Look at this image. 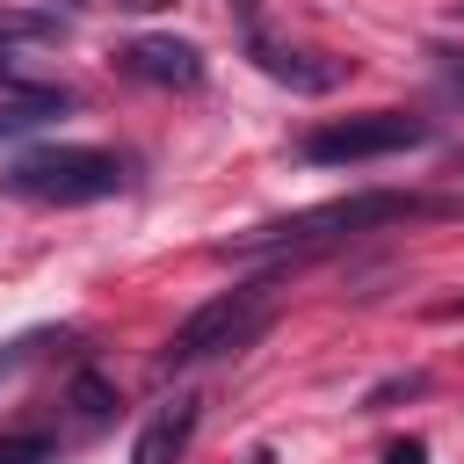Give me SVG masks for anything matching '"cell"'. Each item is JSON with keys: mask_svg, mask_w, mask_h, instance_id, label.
<instances>
[{"mask_svg": "<svg viewBox=\"0 0 464 464\" xmlns=\"http://www.w3.org/2000/svg\"><path fill=\"white\" fill-rule=\"evenodd\" d=\"M116 65L130 72V80H145V87H203V51L188 44V36H130L123 51H116Z\"/></svg>", "mask_w": 464, "mask_h": 464, "instance_id": "obj_5", "label": "cell"}, {"mask_svg": "<svg viewBox=\"0 0 464 464\" xmlns=\"http://www.w3.org/2000/svg\"><path fill=\"white\" fill-rule=\"evenodd\" d=\"M123 14H160V7H174V0H116Z\"/></svg>", "mask_w": 464, "mask_h": 464, "instance_id": "obj_15", "label": "cell"}, {"mask_svg": "<svg viewBox=\"0 0 464 464\" xmlns=\"http://www.w3.org/2000/svg\"><path fill=\"white\" fill-rule=\"evenodd\" d=\"M246 51H254V65H261L268 80H283V87H297V94H326V87H341V80H348V65H341V58H319V51L268 44L261 29H246Z\"/></svg>", "mask_w": 464, "mask_h": 464, "instance_id": "obj_7", "label": "cell"}, {"mask_svg": "<svg viewBox=\"0 0 464 464\" xmlns=\"http://www.w3.org/2000/svg\"><path fill=\"white\" fill-rule=\"evenodd\" d=\"M0 181H7V196H22V203H58V210H72V203L116 196V188H123V160L102 152V145H36V152L7 160Z\"/></svg>", "mask_w": 464, "mask_h": 464, "instance_id": "obj_3", "label": "cell"}, {"mask_svg": "<svg viewBox=\"0 0 464 464\" xmlns=\"http://www.w3.org/2000/svg\"><path fill=\"white\" fill-rule=\"evenodd\" d=\"M58 457V442L44 435V428H14V435H0V464H51Z\"/></svg>", "mask_w": 464, "mask_h": 464, "instance_id": "obj_11", "label": "cell"}, {"mask_svg": "<svg viewBox=\"0 0 464 464\" xmlns=\"http://www.w3.org/2000/svg\"><path fill=\"white\" fill-rule=\"evenodd\" d=\"M442 87L464 94V51H442Z\"/></svg>", "mask_w": 464, "mask_h": 464, "instance_id": "obj_13", "label": "cell"}, {"mask_svg": "<svg viewBox=\"0 0 464 464\" xmlns=\"http://www.w3.org/2000/svg\"><path fill=\"white\" fill-rule=\"evenodd\" d=\"M457 22H464V0H457Z\"/></svg>", "mask_w": 464, "mask_h": 464, "instance_id": "obj_16", "label": "cell"}, {"mask_svg": "<svg viewBox=\"0 0 464 464\" xmlns=\"http://www.w3.org/2000/svg\"><path fill=\"white\" fill-rule=\"evenodd\" d=\"M268 319H276V290H268V283L225 290V297L196 304V312H188V319L167 334V348H160V370H196V362L239 355V348H254V341L268 334Z\"/></svg>", "mask_w": 464, "mask_h": 464, "instance_id": "obj_2", "label": "cell"}, {"mask_svg": "<svg viewBox=\"0 0 464 464\" xmlns=\"http://www.w3.org/2000/svg\"><path fill=\"white\" fill-rule=\"evenodd\" d=\"M196 420H203V406H196V399H174V406H160V413L138 428V442H130V464H181V450H188Z\"/></svg>", "mask_w": 464, "mask_h": 464, "instance_id": "obj_8", "label": "cell"}, {"mask_svg": "<svg viewBox=\"0 0 464 464\" xmlns=\"http://www.w3.org/2000/svg\"><path fill=\"white\" fill-rule=\"evenodd\" d=\"M450 210H457L450 196H413V188H362V196L312 203V210H297V218L254 225V232L225 239L218 254H225V261H254V254H319V246H341V239L384 232V225H413V218H450Z\"/></svg>", "mask_w": 464, "mask_h": 464, "instance_id": "obj_1", "label": "cell"}, {"mask_svg": "<svg viewBox=\"0 0 464 464\" xmlns=\"http://www.w3.org/2000/svg\"><path fill=\"white\" fill-rule=\"evenodd\" d=\"M58 109H72V94H65V87L14 94V102H0V138H22V130H36V123H51Z\"/></svg>", "mask_w": 464, "mask_h": 464, "instance_id": "obj_9", "label": "cell"}, {"mask_svg": "<svg viewBox=\"0 0 464 464\" xmlns=\"http://www.w3.org/2000/svg\"><path fill=\"white\" fill-rule=\"evenodd\" d=\"M72 413H80L87 428H102V420L116 413V384L94 377V370H80V377H72Z\"/></svg>", "mask_w": 464, "mask_h": 464, "instance_id": "obj_10", "label": "cell"}, {"mask_svg": "<svg viewBox=\"0 0 464 464\" xmlns=\"http://www.w3.org/2000/svg\"><path fill=\"white\" fill-rule=\"evenodd\" d=\"M420 457H428L420 442H392V450H384V464H420Z\"/></svg>", "mask_w": 464, "mask_h": 464, "instance_id": "obj_14", "label": "cell"}, {"mask_svg": "<svg viewBox=\"0 0 464 464\" xmlns=\"http://www.w3.org/2000/svg\"><path fill=\"white\" fill-rule=\"evenodd\" d=\"M44 341H51V326H36V334H22V341H7V348H0V384H7V377H14V370H22V362H29L36 348H44Z\"/></svg>", "mask_w": 464, "mask_h": 464, "instance_id": "obj_12", "label": "cell"}, {"mask_svg": "<svg viewBox=\"0 0 464 464\" xmlns=\"http://www.w3.org/2000/svg\"><path fill=\"white\" fill-rule=\"evenodd\" d=\"M58 36H65V22H58V14H44V7H7V14H0V87L36 94L44 80H29V58H36V51H51Z\"/></svg>", "mask_w": 464, "mask_h": 464, "instance_id": "obj_6", "label": "cell"}, {"mask_svg": "<svg viewBox=\"0 0 464 464\" xmlns=\"http://www.w3.org/2000/svg\"><path fill=\"white\" fill-rule=\"evenodd\" d=\"M435 130L406 109H370V116H341V123H319L304 138V160L312 167H362V160H392V152H413L428 145Z\"/></svg>", "mask_w": 464, "mask_h": 464, "instance_id": "obj_4", "label": "cell"}]
</instances>
